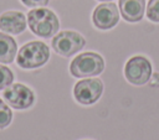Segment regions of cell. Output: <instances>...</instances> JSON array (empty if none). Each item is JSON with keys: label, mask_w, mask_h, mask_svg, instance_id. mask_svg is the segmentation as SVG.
I'll return each instance as SVG.
<instances>
[{"label": "cell", "mask_w": 159, "mask_h": 140, "mask_svg": "<svg viewBox=\"0 0 159 140\" xmlns=\"http://www.w3.org/2000/svg\"><path fill=\"white\" fill-rule=\"evenodd\" d=\"M99 1H111V0H99Z\"/></svg>", "instance_id": "obj_16"}, {"label": "cell", "mask_w": 159, "mask_h": 140, "mask_svg": "<svg viewBox=\"0 0 159 140\" xmlns=\"http://www.w3.org/2000/svg\"><path fill=\"white\" fill-rule=\"evenodd\" d=\"M84 45H86V40L82 35H80L76 31H68V30L61 31L51 41V46L53 51L63 57L73 56L80 50H82Z\"/></svg>", "instance_id": "obj_4"}, {"label": "cell", "mask_w": 159, "mask_h": 140, "mask_svg": "<svg viewBox=\"0 0 159 140\" xmlns=\"http://www.w3.org/2000/svg\"><path fill=\"white\" fill-rule=\"evenodd\" d=\"M104 69V59L96 52H84L75 57L70 64V72L76 78L98 76Z\"/></svg>", "instance_id": "obj_3"}, {"label": "cell", "mask_w": 159, "mask_h": 140, "mask_svg": "<svg viewBox=\"0 0 159 140\" xmlns=\"http://www.w3.org/2000/svg\"><path fill=\"white\" fill-rule=\"evenodd\" d=\"M14 82V73L9 67L0 64V90L5 89Z\"/></svg>", "instance_id": "obj_13"}, {"label": "cell", "mask_w": 159, "mask_h": 140, "mask_svg": "<svg viewBox=\"0 0 159 140\" xmlns=\"http://www.w3.org/2000/svg\"><path fill=\"white\" fill-rule=\"evenodd\" d=\"M12 120V112L9 105L0 98V129H5Z\"/></svg>", "instance_id": "obj_12"}, {"label": "cell", "mask_w": 159, "mask_h": 140, "mask_svg": "<svg viewBox=\"0 0 159 140\" xmlns=\"http://www.w3.org/2000/svg\"><path fill=\"white\" fill-rule=\"evenodd\" d=\"M5 102L17 110H24L30 108L35 103L34 92L22 83H14L6 87L2 92Z\"/></svg>", "instance_id": "obj_6"}, {"label": "cell", "mask_w": 159, "mask_h": 140, "mask_svg": "<svg viewBox=\"0 0 159 140\" xmlns=\"http://www.w3.org/2000/svg\"><path fill=\"white\" fill-rule=\"evenodd\" d=\"M16 53H17L16 41L5 32H0V62L5 64L12 63L16 57Z\"/></svg>", "instance_id": "obj_11"}, {"label": "cell", "mask_w": 159, "mask_h": 140, "mask_svg": "<svg viewBox=\"0 0 159 140\" xmlns=\"http://www.w3.org/2000/svg\"><path fill=\"white\" fill-rule=\"evenodd\" d=\"M103 93V83L98 78L81 79L75 84L73 95L75 99L83 105L96 103Z\"/></svg>", "instance_id": "obj_7"}, {"label": "cell", "mask_w": 159, "mask_h": 140, "mask_svg": "<svg viewBox=\"0 0 159 140\" xmlns=\"http://www.w3.org/2000/svg\"><path fill=\"white\" fill-rule=\"evenodd\" d=\"M124 76L127 81L134 85L145 84L152 76V63L144 56H134L127 61Z\"/></svg>", "instance_id": "obj_5"}, {"label": "cell", "mask_w": 159, "mask_h": 140, "mask_svg": "<svg viewBox=\"0 0 159 140\" xmlns=\"http://www.w3.org/2000/svg\"><path fill=\"white\" fill-rule=\"evenodd\" d=\"M27 25L32 33L39 37L50 38L60 28V21L56 14L46 7H35L27 12Z\"/></svg>", "instance_id": "obj_1"}, {"label": "cell", "mask_w": 159, "mask_h": 140, "mask_svg": "<svg viewBox=\"0 0 159 140\" xmlns=\"http://www.w3.org/2000/svg\"><path fill=\"white\" fill-rule=\"evenodd\" d=\"M147 17L153 22H159V0H149L147 6Z\"/></svg>", "instance_id": "obj_14"}, {"label": "cell", "mask_w": 159, "mask_h": 140, "mask_svg": "<svg viewBox=\"0 0 159 140\" xmlns=\"http://www.w3.org/2000/svg\"><path fill=\"white\" fill-rule=\"evenodd\" d=\"M50 58V48L42 41H30L21 46L16 56V63L24 69H35L43 66Z\"/></svg>", "instance_id": "obj_2"}, {"label": "cell", "mask_w": 159, "mask_h": 140, "mask_svg": "<svg viewBox=\"0 0 159 140\" xmlns=\"http://www.w3.org/2000/svg\"><path fill=\"white\" fill-rule=\"evenodd\" d=\"M145 0H119V12L127 22H138L143 19Z\"/></svg>", "instance_id": "obj_10"}, {"label": "cell", "mask_w": 159, "mask_h": 140, "mask_svg": "<svg viewBox=\"0 0 159 140\" xmlns=\"http://www.w3.org/2000/svg\"><path fill=\"white\" fill-rule=\"evenodd\" d=\"M27 7H43L48 4V0H20Z\"/></svg>", "instance_id": "obj_15"}, {"label": "cell", "mask_w": 159, "mask_h": 140, "mask_svg": "<svg viewBox=\"0 0 159 140\" xmlns=\"http://www.w3.org/2000/svg\"><path fill=\"white\" fill-rule=\"evenodd\" d=\"M93 25L99 30H109L119 21V11L114 2H103L96 6L92 14Z\"/></svg>", "instance_id": "obj_8"}, {"label": "cell", "mask_w": 159, "mask_h": 140, "mask_svg": "<svg viewBox=\"0 0 159 140\" xmlns=\"http://www.w3.org/2000/svg\"><path fill=\"white\" fill-rule=\"evenodd\" d=\"M27 19L21 11L9 10L0 15V30L5 33L20 35L25 31Z\"/></svg>", "instance_id": "obj_9"}]
</instances>
